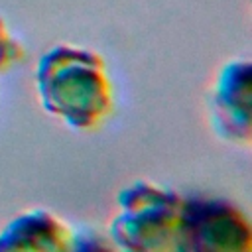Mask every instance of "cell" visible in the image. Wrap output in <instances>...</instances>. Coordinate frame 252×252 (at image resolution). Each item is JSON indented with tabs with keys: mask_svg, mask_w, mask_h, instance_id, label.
I'll return each mask as SVG.
<instances>
[{
	"mask_svg": "<svg viewBox=\"0 0 252 252\" xmlns=\"http://www.w3.org/2000/svg\"><path fill=\"white\" fill-rule=\"evenodd\" d=\"M35 91L41 108L79 132L104 124L114 108V87L106 61L81 45L57 43L35 65Z\"/></svg>",
	"mask_w": 252,
	"mask_h": 252,
	"instance_id": "6da1fadb",
	"label": "cell"
},
{
	"mask_svg": "<svg viewBox=\"0 0 252 252\" xmlns=\"http://www.w3.org/2000/svg\"><path fill=\"white\" fill-rule=\"evenodd\" d=\"M185 197L154 181L120 189L108 238L120 252H175Z\"/></svg>",
	"mask_w": 252,
	"mask_h": 252,
	"instance_id": "7a4b0ae2",
	"label": "cell"
},
{
	"mask_svg": "<svg viewBox=\"0 0 252 252\" xmlns=\"http://www.w3.org/2000/svg\"><path fill=\"white\" fill-rule=\"evenodd\" d=\"M175 252H252L248 215L220 197H185Z\"/></svg>",
	"mask_w": 252,
	"mask_h": 252,
	"instance_id": "3957f363",
	"label": "cell"
},
{
	"mask_svg": "<svg viewBox=\"0 0 252 252\" xmlns=\"http://www.w3.org/2000/svg\"><path fill=\"white\" fill-rule=\"evenodd\" d=\"M211 120L222 140L240 146L250 144L252 65L248 59H232L219 71L211 96Z\"/></svg>",
	"mask_w": 252,
	"mask_h": 252,
	"instance_id": "277c9868",
	"label": "cell"
},
{
	"mask_svg": "<svg viewBox=\"0 0 252 252\" xmlns=\"http://www.w3.org/2000/svg\"><path fill=\"white\" fill-rule=\"evenodd\" d=\"M75 232L47 209H30L0 230V252H69Z\"/></svg>",
	"mask_w": 252,
	"mask_h": 252,
	"instance_id": "5b68a950",
	"label": "cell"
},
{
	"mask_svg": "<svg viewBox=\"0 0 252 252\" xmlns=\"http://www.w3.org/2000/svg\"><path fill=\"white\" fill-rule=\"evenodd\" d=\"M24 59V45L12 35L8 24L0 18V73L12 69Z\"/></svg>",
	"mask_w": 252,
	"mask_h": 252,
	"instance_id": "8992f818",
	"label": "cell"
},
{
	"mask_svg": "<svg viewBox=\"0 0 252 252\" xmlns=\"http://www.w3.org/2000/svg\"><path fill=\"white\" fill-rule=\"evenodd\" d=\"M69 252H120L108 236L100 234H75Z\"/></svg>",
	"mask_w": 252,
	"mask_h": 252,
	"instance_id": "52a82bcc",
	"label": "cell"
}]
</instances>
